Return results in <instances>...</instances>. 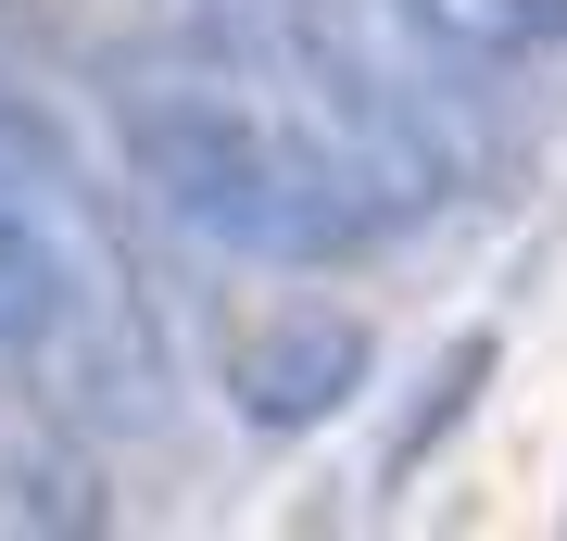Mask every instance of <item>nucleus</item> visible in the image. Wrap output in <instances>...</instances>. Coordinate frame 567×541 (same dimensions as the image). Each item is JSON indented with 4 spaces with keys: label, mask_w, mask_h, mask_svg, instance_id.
<instances>
[{
    "label": "nucleus",
    "mask_w": 567,
    "mask_h": 541,
    "mask_svg": "<svg viewBox=\"0 0 567 541\" xmlns=\"http://www.w3.org/2000/svg\"><path fill=\"white\" fill-rule=\"evenodd\" d=\"M416 25H442L466 63H529V51H567V0H416Z\"/></svg>",
    "instance_id": "423d86ee"
},
{
    "label": "nucleus",
    "mask_w": 567,
    "mask_h": 541,
    "mask_svg": "<svg viewBox=\"0 0 567 541\" xmlns=\"http://www.w3.org/2000/svg\"><path fill=\"white\" fill-rule=\"evenodd\" d=\"M126 177L152 215L252 264H353L404 240V215L328 126H290L227 89H126Z\"/></svg>",
    "instance_id": "f257e3e1"
},
{
    "label": "nucleus",
    "mask_w": 567,
    "mask_h": 541,
    "mask_svg": "<svg viewBox=\"0 0 567 541\" xmlns=\"http://www.w3.org/2000/svg\"><path fill=\"white\" fill-rule=\"evenodd\" d=\"M365 378H379V341L341 302H278V315H252L227 341V416L252 441H316L328 416L365 403Z\"/></svg>",
    "instance_id": "f03ea898"
},
{
    "label": "nucleus",
    "mask_w": 567,
    "mask_h": 541,
    "mask_svg": "<svg viewBox=\"0 0 567 541\" xmlns=\"http://www.w3.org/2000/svg\"><path fill=\"white\" fill-rule=\"evenodd\" d=\"M492 365H505V341H492V327H466V341H454V353H442V365H429V378H416V403H404V428H391V454H379V479H391V491H404L416 466L442 454V441H454L466 416H480Z\"/></svg>",
    "instance_id": "20e7f679"
},
{
    "label": "nucleus",
    "mask_w": 567,
    "mask_h": 541,
    "mask_svg": "<svg viewBox=\"0 0 567 541\" xmlns=\"http://www.w3.org/2000/svg\"><path fill=\"white\" fill-rule=\"evenodd\" d=\"M63 76V25L39 0H0V89H51Z\"/></svg>",
    "instance_id": "0eeeda50"
},
{
    "label": "nucleus",
    "mask_w": 567,
    "mask_h": 541,
    "mask_svg": "<svg viewBox=\"0 0 567 541\" xmlns=\"http://www.w3.org/2000/svg\"><path fill=\"white\" fill-rule=\"evenodd\" d=\"M76 302L89 290H76V264H63L51 215H13V201H0V353H39Z\"/></svg>",
    "instance_id": "7ed1b4c3"
},
{
    "label": "nucleus",
    "mask_w": 567,
    "mask_h": 541,
    "mask_svg": "<svg viewBox=\"0 0 567 541\" xmlns=\"http://www.w3.org/2000/svg\"><path fill=\"white\" fill-rule=\"evenodd\" d=\"M0 201L13 215H76V139L51 126L39 89H0Z\"/></svg>",
    "instance_id": "39448f33"
}]
</instances>
